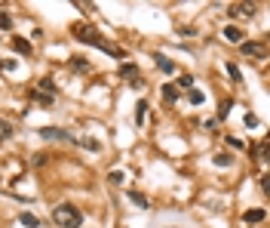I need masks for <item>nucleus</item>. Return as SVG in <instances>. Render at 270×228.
<instances>
[{"label": "nucleus", "mask_w": 270, "mask_h": 228, "mask_svg": "<svg viewBox=\"0 0 270 228\" xmlns=\"http://www.w3.org/2000/svg\"><path fill=\"white\" fill-rule=\"evenodd\" d=\"M129 200H132L135 207H142V210L147 207V198H145V195H138V191H129Z\"/></svg>", "instance_id": "obj_20"}, {"label": "nucleus", "mask_w": 270, "mask_h": 228, "mask_svg": "<svg viewBox=\"0 0 270 228\" xmlns=\"http://www.w3.org/2000/svg\"><path fill=\"white\" fill-rule=\"evenodd\" d=\"M0 62H3V59H0Z\"/></svg>", "instance_id": "obj_30"}, {"label": "nucleus", "mask_w": 270, "mask_h": 228, "mask_svg": "<svg viewBox=\"0 0 270 228\" xmlns=\"http://www.w3.org/2000/svg\"><path fill=\"white\" fill-rule=\"evenodd\" d=\"M9 28H13V16L0 9V31H9Z\"/></svg>", "instance_id": "obj_22"}, {"label": "nucleus", "mask_w": 270, "mask_h": 228, "mask_svg": "<svg viewBox=\"0 0 270 228\" xmlns=\"http://www.w3.org/2000/svg\"><path fill=\"white\" fill-rule=\"evenodd\" d=\"M120 74H123V77H132V81H138V68H135L132 62H123V65H120Z\"/></svg>", "instance_id": "obj_16"}, {"label": "nucleus", "mask_w": 270, "mask_h": 228, "mask_svg": "<svg viewBox=\"0 0 270 228\" xmlns=\"http://www.w3.org/2000/svg\"><path fill=\"white\" fill-rule=\"evenodd\" d=\"M243 123L252 130V127H258V117H255V114H245V117H243Z\"/></svg>", "instance_id": "obj_27"}, {"label": "nucleus", "mask_w": 270, "mask_h": 228, "mask_svg": "<svg viewBox=\"0 0 270 228\" xmlns=\"http://www.w3.org/2000/svg\"><path fill=\"white\" fill-rule=\"evenodd\" d=\"M19 222L25 225V228H37V225H40V219H37L34 213H22V216H19Z\"/></svg>", "instance_id": "obj_15"}, {"label": "nucleus", "mask_w": 270, "mask_h": 228, "mask_svg": "<svg viewBox=\"0 0 270 228\" xmlns=\"http://www.w3.org/2000/svg\"><path fill=\"white\" fill-rule=\"evenodd\" d=\"M37 133L43 136V139H55V142H74L77 139V136H71V133L62 130V127H40Z\"/></svg>", "instance_id": "obj_4"}, {"label": "nucleus", "mask_w": 270, "mask_h": 228, "mask_svg": "<svg viewBox=\"0 0 270 228\" xmlns=\"http://www.w3.org/2000/svg\"><path fill=\"white\" fill-rule=\"evenodd\" d=\"M52 222L58 228H80L83 225V213H80L74 203H58L52 210Z\"/></svg>", "instance_id": "obj_2"}, {"label": "nucleus", "mask_w": 270, "mask_h": 228, "mask_svg": "<svg viewBox=\"0 0 270 228\" xmlns=\"http://www.w3.org/2000/svg\"><path fill=\"white\" fill-rule=\"evenodd\" d=\"M71 31H74V37H77L80 43H89V47H96V50H101V53H108V56H114V59H120V56H123L120 47H114L111 40H104L92 25H74Z\"/></svg>", "instance_id": "obj_1"}, {"label": "nucleus", "mask_w": 270, "mask_h": 228, "mask_svg": "<svg viewBox=\"0 0 270 228\" xmlns=\"http://www.w3.org/2000/svg\"><path fill=\"white\" fill-rule=\"evenodd\" d=\"M154 62H157V68H160L163 74H172V71H175V65H172V62H169L163 53H154Z\"/></svg>", "instance_id": "obj_9"}, {"label": "nucleus", "mask_w": 270, "mask_h": 228, "mask_svg": "<svg viewBox=\"0 0 270 228\" xmlns=\"http://www.w3.org/2000/svg\"><path fill=\"white\" fill-rule=\"evenodd\" d=\"M31 99H34V102H40V105H52V99H55V96H46V93H40V89H34Z\"/></svg>", "instance_id": "obj_19"}, {"label": "nucleus", "mask_w": 270, "mask_h": 228, "mask_svg": "<svg viewBox=\"0 0 270 228\" xmlns=\"http://www.w3.org/2000/svg\"><path fill=\"white\" fill-rule=\"evenodd\" d=\"M0 65H3L6 71H16V68H19V62H16V59H3V62H0Z\"/></svg>", "instance_id": "obj_28"}, {"label": "nucleus", "mask_w": 270, "mask_h": 228, "mask_svg": "<svg viewBox=\"0 0 270 228\" xmlns=\"http://www.w3.org/2000/svg\"><path fill=\"white\" fill-rule=\"evenodd\" d=\"M255 157H258L261 164H267V161H270V142H267V139L255 145Z\"/></svg>", "instance_id": "obj_10"}, {"label": "nucleus", "mask_w": 270, "mask_h": 228, "mask_svg": "<svg viewBox=\"0 0 270 228\" xmlns=\"http://www.w3.org/2000/svg\"><path fill=\"white\" fill-rule=\"evenodd\" d=\"M40 93H46V96H55V84L49 81V77H43V81H40Z\"/></svg>", "instance_id": "obj_21"}, {"label": "nucleus", "mask_w": 270, "mask_h": 228, "mask_svg": "<svg viewBox=\"0 0 270 228\" xmlns=\"http://www.w3.org/2000/svg\"><path fill=\"white\" fill-rule=\"evenodd\" d=\"M71 71H89V62L83 59V56H74L71 59Z\"/></svg>", "instance_id": "obj_18"}, {"label": "nucleus", "mask_w": 270, "mask_h": 228, "mask_svg": "<svg viewBox=\"0 0 270 228\" xmlns=\"http://www.w3.org/2000/svg\"><path fill=\"white\" fill-rule=\"evenodd\" d=\"M240 53H243V56H252V59H264V56H267V43H264V40L240 43Z\"/></svg>", "instance_id": "obj_3"}, {"label": "nucleus", "mask_w": 270, "mask_h": 228, "mask_svg": "<svg viewBox=\"0 0 270 228\" xmlns=\"http://www.w3.org/2000/svg\"><path fill=\"white\" fill-rule=\"evenodd\" d=\"M187 102H191V105H203L206 93H203V89H187Z\"/></svg>", "instance_id": "obj_12"}, {"label": "nucleus", "mask_w": 270, "mask_h": 228, "mask_svg": "<svg viewBox=\"0 0 270 228\" xmlns=\"http://www.w3.org/2000/svg\"><path fill=\"white\" fill-rule=\"evenodd\" d=\"M3 139H13V123L0 117V142H3Z\"/></svg>", "instance_id": "obj_17"}, {"label": "nucleus", "mask_w": 270, "mask_h": 228, "mask_svg": "<svg viewBox=\"0 0 270 228\" xmlns=\"http://www.w3.org/2000/svg\"><path fill=\"white\" fill-rule=\"evenodd\" d=\"M74 142H80L83 148H89V151H98V148H101V145H98L96 139H74Z\"/></svg>", "instance_id": "obj_23"}, {"label": "nucleus", "mask_w": 270, "mask_h": 228, "mask_svg": "<svg viewBox=\"0 0 270 228\" xmlns=\"http://www.w3.org/2000/svg\"><path fill=\"white\" fill-rule=\"evenodd\" d=\"M230 16H237V19H243V16H252L255 13V3H233L230 9H227Z\"/></svg>", "instance_id": "obj_6"}, {"label": "nucleus", "mask_w": 270, "mask_h": 228, "mask_svg": "<svg viewBox=\"0 0 270 228\" xmlns=\"http://www.w3.org/2000/svg\"><path fill=\"white\" fill-rule=\"evenodd\" d=\"M178 96H181V89L175 86V84H166V86H163V102H169V105H172V102H178Z\"/></svg>", "instance_id": "obj_8"}, {"label": "nucleus", "mask_w": 270, "mask_h": 228, "mask_svg": "<svg viewBox=\"0 0 270 228\" xmlns=\"http://www.w3.org/2000/svg\"><path fill=\"white\" fill-rule=\"evenodd\" d=\"M13 50H16L19 56H28V59L34 56V47H31V43H28L25 37H13Z\"/></svg>", "instance_id": "obj_5"}, {"label": "nucleus", "mask_w": 270, "mask_h": 228, "mask_svg": "<svg viewBox=\"0 0 270 228\" xmlns=\"http://www.w3.org/2000/svg\"><path fill=\"white\" fill-rule=\"evenodd\" d=\"M230 105H233V102H230V99H227V102H221V108H218V117H221V120H224V117H227V111H230Z\"/></svg>", "instance_id": "obj_26"}, {"label": "nucleus", "mask_w": 270, "mask_h": 228, "mask_svg": "<svg viewBox=\"0 0 270 228\" xmlns=\"http://www.w3.org/2000/svg\"><path fill=\"white\" fill-rule=\"evenodd\" d=\"M243 219L249 222V225H258V222H264V219H267V210H245V213H243Z\"/></svg>", "instance_id": "obj_7"}, {"label": "nucleus", "mask_w": 270, "mask_h": 228, "mask_svg": "<svg viewBox=\"0 0 270 228\" xmlns=\"http://www.w3.org/2000/svg\"><path fill=\"white\" fill-rule=\"evenodd\" d=\"M178 86H184V89H194V77H191V74H181V77H178Z\"/></svg>", "instance_id": "obj_24"}, {"label": "nucleus", "mask_w": 270, "mask_h": 228, "mask_svg": "<svg viewBox=\"0 0 270 228\" xmlns=\"http://www.w3.org/2000/svg\"><path fill=\"white\" fill-rule=\"evenodd\" d=\"M227 74H230V81H240V68L237 65H227Z\"/></svg>", "instance_id": "obj_29"}, {"label": "nucleus", "mask_w": 270, "mask_h": 228, "mask_svg": "<svg viewBox=\"0 0 270 228\" xmlns=\"http://www.w3.org/2000/svg\"><path fill=\"white\" fill-rule=\"evenodd\" d=\"M224 40H230V43H243V31H240L237 25H227V28H224Z\"/></svg>", "instance_id": "obj_11"}, {"label": "nucleus", "mask_w": 270, "mask_h": 228, "mask_svg": "<svg viewBox=\"0 0 270 228\" xmlns=\"http://www.w3.org/2000/svg\"><path fill=\"white\" fill-rule=\"evenodd\" d=\"M212 164H215V167H230V164H233V154H227V151H218V154L212 157Z\"/></svg>", "instance_id": "obj_13"}, {"label": "nucleus", "mask_w": 270, "mask_h": 228, "mask_svg": "<svg viewBox=\"0 0 270 228\" xmlns=\"http://www.w3.org/2000/svg\"><path fill=\"white\" fill-rule=\"evenodd\" d=\"M145 114H147V102L142 99V102L135 105V123H138V127H145Z\"/></svg>", "instance_id": "obj_14"}, {"label": "nucleus", "mask_w": 270, "mask_h": 228, "mask_svg": "<svg viewBox=\"0 0 270 228\" xmlns=\"http://www.w3.org/2000/svg\"><path fill=\"white\" fill-rule=\"evenodd\" d=\"M108 182H111V185H120V182H123V173H120V170H114V173H108Z\"/></svg>", "instance_id": "obj_25"}]
</instances>
